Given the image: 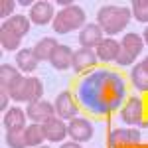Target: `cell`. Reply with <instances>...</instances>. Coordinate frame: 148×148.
<instances>
[{"label": "cell", "instance_id": "obj_1", "mask_svg": "<svg viewBox=\"0 0 148 148\" xmlns=\"http://www.w3.org/2000/svg\"><path fill=\"white\" fill-rule=\"evenodd\" d=\"M77 101L93 114H111L123 107L126 83L121 73L109 69H95L77 83Z\"/></svg>", "mask_w": 148, "mask_h": 148}, {"label": "cell", "instance_id": "obj_2", "mask_svg": "<svg viewBox=\"0 0 148 148\" xmlns=\"http://www.w3.org/2000/svg\"><path fill=\"white\" fill-rule=\"evenodd\" d=\"M132 12L126 6H103L101 10L97 12V24L101 26V30L109 36H116L119 32H123L128 22H130Z\"/></svg>", "mask_w": 148, "mask_h": 148}, {"label": "cell", "instance_id": "obj_3", "mask_svg": "<svg viewBox=\"0 0 148 148\" xmlns=\"http://www.w3.org/2000/svg\"><path fill=\"white\" fill-rule=\"evenodd\" d=\"M6 91H8L12 101L34 103V101H42L44 85H42V81L38 77H22V75H18Z\"/></svg>", "mask_w": 148, "mask_h": 148}, {"label": "cell", "instance_id": "obj_4", "mask_svg": "<svg viewBox=\"0 0 148 148\" xmlns=\"http://www.w3.org/2000/svg\"><path fill=\"white\" fill-rule=\"evenodd\" d=\"M51 26H53V32L61 36L69 34L73 30H79V28H85V10L75 4L69 8H61L56 14Z\"/></svg>", "mask_w": 148, "mask_h": 148}, {"label": "cell", "instance_id": "obj_5", "mask_svg": "<svg viewBox=\"0 0 148 148\" xmlns=\"http://www.w3.org/2000/svg\"><path fill=\"white\" fill-rule=\"evenodd\" d=\"M142 47H144L142 36L134 34V32L126 34L125 38L121 40V51H119V56H116V63H119L121 67L132 65V61L142 53Z\"/></svg>", "mask_w": 148, "mask_h": 148}, {"label": "cell", "instance_id": "obj_6", "mask_svg": "<svg viewBox=\"0 0 148 148\" xmlns=\"http://www.w3.org/2000/svg\"><path fill=\"white\" fill-rule=\"evenodd\" d=\"M144 116V103L140 97H130L121 107V121L128 126H140Z\"/></svg>", "mask_w": 148, "mask_h": 148}, {"label": "cell", "instance_id": "obj_7", "mask_svg": "<svg viewBox=\"0 0 148 148\" xmlns=\"http://www.w3.org/2000/svg\"><path fill=\"white\" fill-rule=\"evenodd\" d=\"M26 114L32 123H38V125H44L47 123L49 119L57 116L56 113V107L47 101H34V103H28L26 107Z\"/></svg>", "mask_w": 148, "mask_h": 148}, {"label": "cell", "instance_id": "obj_8", "mask_svg": "<svg viewBox=\"0 0 148 148\" xmlns=\"http://www.w3.org/2000/svg\"><path fill=\"white\" fill-rule=\"evenodd\" d=\"M67 134L73 138V142H89L93 138V125L87 121V119H81V116H75L69 121L67 126Z\"/></svg>", "mask_w": 148, "mask_h": 148}, {"label": "cell", "instance_id": "obj_9", "mask_svg": "<svg viewBox=\"0 0 148 148\" xmlns=\"http://www.w3.org/2000/svg\"><path fill=\"white\" fill-rule=\"evenodd\" d=\"M140 142V132L136 128H114L109 134V148L130 146Z\"/></svg>", "mask_w": 148, "mask_h": 148}, {"label": "cell", "instance_id": "obj_10", "mask_svg": "<svg viewBox=\"0 0 148 148\" xmlns=\"http://www.w3.org/2000/svg\"><path fill=\"white\" fill-rule=\"evenodd\" d=\"M53 107H56L57 116L63 119V121L75 119L77 113H79V109H77V105H75V101H73V97H71V93H69V91H61V93H59V95L56 97Z\"/></svg>", "mask_w": 148, "mask_h": 148}, {"label": "cell", "instance_id": "obj_11", "mask_svg": "<svg viewBox=\"0 0 148 148\" xmlns=\"http://www.w3.org/2000/svg\"><path fill=\"white\" fill-rule=\"evenodd\" d=\"M103 42V30L99 24H85L79 32V44L87 49H97Z\"/></svg>", "mask_w": 148, "mask_h": 148}, {"label": "cell", "instance_id": "obj_12", "mask_svg": "<svg viewBox=\"0 0 148 148\" xmlns=\"http://www.w3.org/2000/svg\"><path fill=\"white\" fill-rule=\"evenodd\" d=\"M53 18H56L53 16V4L47 2V0H38V2H34V6L30 8V20L36 26H46Z\"/></svg>", "mask_w": 148, "mask_h": 148}, {"label": "cell", "instance_id": "obj_13", "mask_svg": "<svg viewBox=\"0 0 148 148\" xmlns=\"http://www.w3.org/2000/svg\"><path fill=\"white\" fill-rule=\"evenodd\" d=\"M99 61V57L95 53V49H87V47H79L77 51H73V59H71V67L73 71H85V69L93 67L95 63Z\"/></svg>", "mask_w": 148, "mask_h": 148}, {"label": "cell", "instance_id": "obj_14", "mask_svg": "<svg viewBox=\"0 0 148 148\" xmlns=\"http://www.w3.org/2000/svg\"><path fill=\"white\" fill-rule=\"evenodd\" d=\"M42 128H44L46 140H49V142H61L63 138L67 136V126L63 123V119H59V116L49 119L47 123L42 125Z\"/></svg>", "mask_w": 148, "mask_h": 148}, {"label": "cell", "instance_id": "obj_15", "mask_svg": "<svg viewBox=\"0 0 148 148\" xmlns=\"http://www.w3.org/2000/svg\"><path fill=\"white\" fill-rule=\"evenodd\" d=\"M26 119H28L26 111L18 109V107H12V109H8L4 113L2 125L6 128V132H10V130H24L26 128Z\"/></svg>", "mask_w": 148, "mask_h": 148}, {"label": "cell", "instance_id": "obj_16", "mask_svg": "<svg viewBox=\"0 0 148 148\" xmlns=\"http://www.w3.org/2000/svg\"><path fill=\"white\" fill-rule=\"evenodd\" d=\"M71 59H73L71 47L59 44V46L56 47V51L51 53V57H49V63H51V67L57 69V71H65V69H69V65H71Z\"/></svg>", "mask_w": 148, "mask_h": 148}, {"label": "cell", "instance_id": "obj_17", "mask_svg": "<svg viewBox=\"0 0 148 148\" xmlns=\"http://www.w3.org/2000/svg\"><path fill=\"white\" fill-rule=\"evenodd\" d=\"M119 51H121V42H116V40H113V38H107V40H103L101 46L95 49L97 57L101 59L103 63L116 61V56H119Z\"/></svg>", "mask_w": 148, "mask_h": 148}, {"label": "cell", "instance_id": "obj_18", "mask_svg": "<svg viewBox=\"0 0 148 148\" xmlns=\"http://www.w3.org/2000/svg\"><path fill=\"white\" fill-rule=\"evenodd\" d=\"M16 65H18V69H22L26 73H32V71L38 67V57H36L34 49L22 47V49L16 53Z\"/></svg>", "mask_w": 148, "mask_h": 148}, {"label": "cell", "instance_id": "obj_19", "mask_svg": "<svg viewBox=\"0 0 148 148\" xmlns=\"http://www.w3.org/2000/svg\"><path fill=\"white\" fill-rule=\"evenodd\" d=\"M59 46L56 38H44L34 46V53L38 57V61H49L51 53L56 51V47Z\"/></svg>", "mask_w": 148, "mask_h": 148}, {"label": "cell", "instance_id": "obj_20", "mask_svg": "<svg viewBox=\"0 0 148 148\" xmlns=\"http://www.w3.org/2000/svg\"><path fill=\"white\" fill-rule=\"evenodd\" d=\"M20 42H22V38L16 32H12L10 28L2 22V26H0V44H2V47L6 51H16L20 47Z\"/></svg>", "mask_w": 148, "mask_h": 148}, {"label": "cell", "instance_id": "obj_21", "mask_svg": "<svg viewBox=\"0 0 148 148\" xmlns=\"http://www.w3.org/2000/svg\"><path fill=\"white\" fill-rule=\"evenodd\" d=\"M46 140V134H44V128L42 125H38V123H32L30 126H26V142H28V146H42V142Z\"/></svg>", "mask_w": 148, "mask_h": 148}, {"label": "cell", "instance_id": "obj_22", "mask_svg": "<svg viewBox=\"0 0 148 148\" xmlns=\"http://www.w3.org/2000/svg\"><path fill=\"white\" fill-rule=\"evenodd\" d=\"M130 81H132V85L136 87L138 91L148 93V73L142 69L140 63L138 65H132V69H130Z\"/></svg>", "mask_w": 148, "mask_h": 148}, {"label": "cell", "instance_id": "obj_23", "mask_svg": "<svg viewBox=\"0 0 148 148\" xmlns=\"http://www.w3.org/2000/svg\"><path fill=\"white\" fill-rule=\"evenodd\" d=\"M4 24L10 28L12 32H16L20 38H24V36L30 32V20H28L26 16H12V18H8Z\"/></svg>", "mask_w": 148, "mask_h": 148}, {"label": "cell", "instance_id": "obj_24", "mask_svg": "<svg viewBox=\"0 0 148 148\" xmlns=\"http://www.w3.org/2000/svg\"><path fill=\"white\" fill-rule=\"evenodd\" d=\"M18 75H22L14 65H8V63H2L0 65V89H8L12 85V81L16 79Z\"/></svg>", "mask_w": 148, "mask_h": 148}, {"label": "cell", "instance_id": "obj_25", "mask_svg": "<svg viewBox=\"0 0 148 148\" xmlns=\"http://www.w3.org/2000/svg\"><path fill=\"white\" fill-rule=\"evenodd\" d=\"M130 6H132L130 12H132L134 20L142 22V24H148V0H132Z\"/></svg>", "mask_w": 148, "mask_h": 148}, {"label": "cell", "instance_id": "obj_26", "mask_svg": "<svg viewBox=\"0 0 148 148\" xmlns=\"http://www.w3.org/2000/svg\"><path fill=\"white\" fill-rule=\"evenodd\" d=\"M6 146L8 148H26V128L24 130H10L6 132Z\"/></svg>", "mask_w": 148, "mask_h": 148}, {"label": "cell", "instance_id": "obj_27", "mask_svg": "<svg viewBox=\"0 0 148 148\" xmlns=\"http://www.w3.org/2000/svg\"><path fill=\"white\" fill-rule=\"evenodd\" d=\"M16 6H18V2H14V0H2V2H0V18L6 22V18L14 12Z\"/></svg>", "mask_w": 148, "mask_h": 148}, {"label": "cell", "instance_id": "obj_28", "mask_svg": "<svg viewBox=\"0 0 148 148\" xmlns=\"http://www.w3.org/2000/svg\"><path fill=\"white\" fill-rule=\"evenodd\" d=\"M8 101H10L8 91H6V89H0V111H2V113H6V105H8Z\"/></svg>", "mask_w": 148, "mask_h": 148}, {"label": "cell", "instance_id": "obj_29", "mask_svg": "<svg viewBox=\"0 0 148 148\" xmlns=\"http://www.w3.org/2000/svg\"><path fill=\"white\" fill-rule=\"evenodd\" d=\"M59 148H81V144L79 142H63Z\"/></svg>", "mask_w": 148, "mask_h": 148}, {"label": "cell", "instance_id": "obj_30", "mask_svg": "<svg viewBox=\"0 0 148 148\" xmlns=\"http://www.w3.org/2000/svg\"><path fill=\"white\" fill-rule=\"evenodd\" d=\"M18 6H30V8H32L34 2H32V0H18Z\"/></svg>", "mask_w": 148, "mask_h": 148}, {"label": "cell", "instance_id": "obj_31", "mask_svg": "<svg viewBox=\"0 0 148 148\" xmlns=\"http://www.w3.org/2000/svg\"><path fill=\"white\" fill-rule=\"evenodd\" d=\"M142 40H144V44L148 46V26L144 28V32H142Z\"/></svg>", "mask_w": 148, "mask_h": 148}, {"label": "cell", "instance_id": "obj_32", "mask_svg": "<svg viewBox=\"0 0 148 148\" xmlns=\"http://www.w3.org/2000/svg\"><path fill=\"white\" fill-rule=\"evenodd\" d=\"M140 65H142V69L148 73V57H144V59H142V63H140Z\"/></svg>", "mask_w": 148, "mask_h": 148}, {"label": "cell", "instance_id": "obj_33", "mask_svg": "<svg viewBox=\"0 0 148 148\" xmlns=\"http://www.w3.org/2000/svg\"><path fill=\"white\" fill-rule=\"evenodd\" d=\"M38 148H49V146H38Z\"/></svg>", "mask_w": 148, "mask_h": 148}]
</instances>
